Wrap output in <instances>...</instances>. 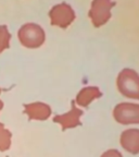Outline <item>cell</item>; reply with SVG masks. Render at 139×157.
<instances>
[{
    "mask_svg": "<svg viewBox=\"0 0 139 157\" xmlns=\"http://www.w3.org/2000/svg\"><path fill=\"white\" fill-rule=\"evenodd\" d=\"M24 113L29 120H47L51 115V108L45 103H32L24 105Z\"/></svg>",
    "mask_w": 139,
    "mask_h": 157,
    "instance_id": "7",
    "label": "cell"
},
{
    "mask_svg": "<svg viewBox=\"0 0 139 157\" xmlns=\"http://www.w3.org/2000/svg\"><path fill=\"white\" fill-rule=\"evenodd\" d=\"M113 117L121 124L139 123V105L130 103H122L115 106Z\"/></svg>",
    "mask_w": 139,
    "mask_h": 157,
    "instance_id": "3",
    "label": "cell"
},
{
    "mask_svg": "<svg viewBox=\"0 0 139 157\" xmlns=\"http://www.w3.org/2000/svg\"><path fill=\"white\" fill-rule=\"evenodd\" d=\"M10 39H11V34L8 31V27L5 25H0V54L9 48Z\"/></svg>",
    "mask_w": 139,
    "mask_h": 157,
    "instance_id": "11",
    "label": "cell"
},
{
    "mask_svg": "<svg viewBox=\"0 0 139 157\" xmlns=\"http://www.w3.org/2000/svg\"><path fill=\"white\" fill-rule=\"evenodd\" d=\"M21 44L27 48H38L45 42V32L38 24L26 23L17 32Z\"/></svg>",
    "mask_w": 139,
    "mask_h": 157,
    "instance_id": "2",
    "label": "cell"
},
{
    "mask_svg": "<svg viewBox=\"0 0 139 157\" xmlns=\"http://www.w3.org/2000/svg\"><path fill=\"white\" fill-rule=\"evenodd\" d=\"M113 5L114 3L112 0H93L89 11V17L96 27L108 22V20L111 17V8Z\"/></svg>",
    "mask_w": 139,
    "mask_h": 157,
    "instance_id": "4",
    "label": "cell"
},
{
    "mask_svg": "<svg viewBox=\"0 0 139 157\" xmlns=\"http://www.w3.org/2000/svg\"><path fill=\"white\" fill-rule=\"evenodd\" d=\"M117 88L122 95L139 99V75L132 69H124L117 76Z\"/></svg>",
    "mask_w": 139,
    "mask_h": 157,
    "instance_id": "1",
    "label": "cell"
},
{
    "mask_svg": "<svg viewBox=\"0 0 139 157\" xmlns=\"http://www.w3.org/2000/svg\"><path fill=\"white\" fill-rule=\"evenodd\" d=\"M11 132L7 130L5 125L0 122V151L5 152V151L9 150L11 146Z\"/></svg>",
    "mask_w": 139,
    "mask_h": 157,
    "instance_id": "10",
    "label": "cell"
},
{
    "mask_svg": "<svg viewBox=\"0 0 139 157\" xmlns=\"http://www.w3.org/2000/svg\"><path fill=\"white\" fill-rule=\"evenodd\" d=\"M120 143L125 151L130 154L139 153V130L138 129H128L121 134Z\"/></svg>",
    "mask_w": 139,
    "mask_h": 157,
    "instance_id": "8",
    "label": "cell"
},
{
    "mask_svg": "<svg viewBox=\"0 0 139 157\" xmlns=\"http://www.w3.org/2000/svg\"><path fill=\"white\" fill-rule=\"evenodd\" d=\"M2 107H3V103L1 101H0V110H1V109H2Z\"/></svg>",
    "mask_w": 139,
    "mask_h": 157,
    "instance_id": "13",
    "label": "cell"
},
{
    "mask_svg": "<svg viewBox=\"0 0 139 157\" xmlns=\"http://www.w3.org/2000/svg\"><path fill=\"white\" fill-rule=\"evenodd\" d=\"M83 111L78 109L75 105V101H72V108L68 113L64 115H58L53 118V122L59 123L62 127V130L65 131L66 129H73L78 125H81V117Z\"/></svg>",
    "mask_w": 139,
    "mask_h": 157,
    "instance_id": "6",
    "label": "cell"
},
{
    "mask_svg": "<svg viewBox=\"0 0 139 157\" xmlns=\"http://www.w3.org/2000/svg\"><path fill=\"white\" fill-rule=\"evenodd\" d=\"M102 93L100 90L96 86H89V87H84L79 93L76 96L75 104H78L79 106L83 107H87L93 101L97 99V98L101 97Z\"/></svg>",
    "mask_w": 139,
    "mask_h": 157,
    "instance_id": "9",
    "label": "cell"
},
{
    "mask_svg": "<svg viewBox=\"0 0 139 157\" xmlns=\"http://www.w3.org/2000/svg\"><path fill=\"white\" fill-rule=\"evenodd\" d=\"M0 92H1V90H0Z\"/></svg>",
    "mask_w": 139,
    "mask_h": 157,
    "instance_id": "14",
    "label": "cell"
},
{
    "mask_svg": "<svg viewBox=\"0 0 139 157\" xmlns=\"http://www.w3.org/2000/svg\"><path fill=\"white\" fill-rule=\"evenodd\" d=\"M49 17L51 20V24L60 27H66L71 24L75 19V13L73 9L66 3H59L54 6L50 12Z\"/></svg>",
    "mask_w": 139,
    "mask_h": 157,
    "instance_id": "5",
    "label": "cell"
},
{
    "mask_svg": "<svg viewBox=\"0 0 139 157\" xmlns=\"http://www.w3.org/2000/svg\"><path fill=\"white\" fill-rule=\"evenodd\" d=\"M101 157H123L122 154H121L119 151L116 150H109L107 151L105 153H103L101 155Z\"/></svg>",
    "mask_w": 139,
    "mask_h": 157,
    "instance_id": "12",
    "label": "cell"
}]
</instances>
